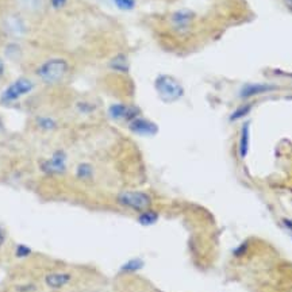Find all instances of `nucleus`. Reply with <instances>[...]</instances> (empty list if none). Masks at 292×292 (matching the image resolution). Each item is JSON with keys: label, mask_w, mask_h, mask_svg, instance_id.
Instances as JSON below:
<instances>
[{"label": "nucleus", "mask_w": 292, "mask_h": 292, "mask_svg": "<svg viewBox=\"0 0 292 292\" xmlns=\"http://www.w3.org/2000/svg\"><path fill=\"white\" fill-rule=\"evenodd\" d=\"M69 72V62L62 57H52L41 62L36 69L37 77L48 85L58 84Z\"/></svg>", "instance_id": "obj_1"}, {"label": "nucleus", "mask_w": 292, "mask_h": 292, "mask_svg": "<svg viewBox=\"0 0 292 292\" xmlns=\"http://www.w3.org/2000/svg\"><path fill=\"white\" fill-rule=\"evenodd\" d=\"M155 88L160 99L165 103L177 102L184 96V88L173 76L159 75L155 80Z\"/></svg>", "instance_id": "obj_2"}, {"label": "nucleus", "mask_w": 292, "mask_h": 292, "mask_svg": "<svg viewBox=\"0 0 292 292\" xmlns=\"http://www.w3.org/2000/svg\"><path fill=\"white\" fill-rule=\"evenodd\" d=\"M116 200L120 206L131 208L134 211H139V213L149 210L152 206L151 195L142 192V191H124L116 196Z\"/></svg>", "instance_id": "obj_3"}, {"label": "nucleus", "mask_w": 292, "mask_h": 292, "mask_svg": "<svg viewBox=\"0 0 292 292\" xmlns=\"http://www.w3.org/2000/svg\"><path fill=\"white\" fill-rule=\"evenodd\" d=\"M33 89H34L33 80L27 79V77H19V79L14 80L13 83L2 92L0 100H2V103H6V104L17 102L21 97L26 96L27 93H30Z\"/></svg>", "instance_id": "obj_4"}, {"label": "nucleus", "mask_w": 292, "mask_h": 292, "mask_svg": "<svg viewBox=\"0 0 292 292\" xmlns=\"http://www.w3.org/2000/svg\"><path fill=\"white\" fill-rule=\"evenodd\" d=\"M68 157L64 151H56L49 159L41 163L40 168L45 175L49 176H60L67 172Z\"/></svg>", "instance_id": "obj_5"}, {"label": "nucleus", "mask_w": 292, "mask_h": 292, "mask_svg": "<svg viewBox=\"0 0 292 292\" xmlns=\"http://www.w3.org/2000/svg\"><path fill=\"white\" fill-rule=\"evenodd\" d=\"M194 21L195 14L190 10H179L176 13H173L171 15V19H169L173 31L180 34V36H184L191 30Z\"/></svg>", "instance_id": "obj_6"}, {"label": "nucleus", "mask_w": 292, "mask_h": 292, "mask_svg": "<svg viewBox=\"0 0 292 292\" xmlns=\"http://www.w3.org/2000/svg\"><path fill=\"white\" fill-rule=\"evenodd\" d=\"M108 115L111 119L114 120H124L130 123L131 120H134L138 116H141V110L135 106H128V104H123V103H115L111 104L108 108Z\"/></svg>", "instance_id": "obj_7"}, {"label": "nucleus", "mask_w": 292, "mask_h": 292, "mask_svg": "<svg viewBox=\"0 0 292 292\" xmlns=\"http://www.w3.org/2000/svg\"><path fill=\"white\" fill-rule=\"evenodd\" d=\"M128 128L130 131H133L134 134H138V135H155L159 131V127L157 124L153 123L152 120L145 119L142 116H138L134 120H131L128 123Z\"/></svg>", "instance_id": "obj_8"}, {"label": "nucleus", "mask_w": 292, "mask_h": 292, "mask_svg": "<svg viewBox=\"0 0 292 292\" xmlns=\"http://www.w3.org/2000/svg\"><path fill=\"white\" fill-rule=\"evenodd\" d=\"M72 274L68 272H56V273H48L45 276V284L52 289H61L67 287L71 283Z\"/></svg>", "instance_id": "obj_9"}, {"label": "nucleus", "mask_w": 292, "mask_h": 292, "mask_svg": "<svg viewBox=\"0 0 292 292\" xmlns=\"http://www.w3.org/2000/svg\"><path fill=\"white\" fill-rule=\"evenodd\" d=\"M108 67L112 69L114 72H118V73H128V69H130V64H128V58L124 56V54H116L115 57H112L108 62Z\"/></svg>", "instance_id": "obj_10"}, {"label": "nucleus", "mask_w": 292, "mask_h": 292, "mask_svg": "<svg viewBox=\"0 0 292 292\" xmlns=\"http://www.w3.org/2000/svg\"><path fill=\"white\" fill-rule=\"evenodd\" d=\"M7 29L14 36H23L26 33V23L18 15H13L7 19Z\"/></svg>", "instance_id": "obj_11"}, {"label": "nucleus", "mask_w": 292, "mask_h": 292, "mask_svg": "<svg viewBox=\"0 0 292 292\" xmlns=\"http://www.w3.org/2000/svg\"><path fill=\"white\" fill-rule=\"evenodd\" d=\"M18 5L27 13L38 14L45 9L46 0H18Z\"/></svg>", "instance_id": "obj_12"}, {"label": "nucleus", "mask_w": 292, "mask_h": 292, "mask_svg": "<svg viewBox=\"0 0 292 292\" xmlns=\"http://www.w3.org/2000/svg\"><path fill=\"white\" fill-rule=\"evenodd\" d=\"M272 89V87L270 85H266V84H250V85H246V87H243L242 91H241V97L242 99H249V97L254 96V95H258V93H264V92H268V91H270Z\"/></svg>", "instance_id": "obj_13"}, {"label": "nucleus", "mask_w": 292, "mask_h": 292, "mask_svg": "<svg viewBox=\"0 0 292 292\" xmlns=\"http://www.w3.org/2000/svg\"><path fill=\"white\" fill-rule=\"evenodd\" d=\"M36 123L37 126H38V128L42 130V131H54V130L58 127L57 120L49 115L37 116Z\"/></svg>", "instance_id": "obj_14"}, {"label": "nucleus", "mask_w": 292, "mask_h": 292, "mask_svg": "<svg viewBox=\"0 0 292 292\" xmlns=\"http://www.w3.org/2000/svg\"><path fill=\"white\" fill-rule=\"evenodd\" d=\"M76 177L81 182H88L92 180L93 177V167L89 163H80L76 167Z\"/></svg>", "instance_id": "obj_15"}, {"label": "nucleus", "mask_w": 292, "mask_h": 292, "mask_svg": "<svg viewBox=\"0 0 292 292\" xmlns=\"http://www.w3.org/2000/svg\"><path fill=\"white\" fill-rule=\"evenodd\" d=\"M249 149V123H245L242 126L241 137H239V155L241 157H245L248 155Z\"/></svg>", "instance_id": "obj_16"}, {"label": "nucleus", "mask_w": 292, "mask_h": 292, "mask_svg": "<svg viewBox=\"0 0 292 292\" xmlns=\"http://www.w3.org/2000/svg\"><path fill=\"white\" fill-rule=\"evenodd\" d=\"M159 218H160L159 214L149 208V210H145V211H142V213L139 214L138 222H139L142 226H152L159 221Z\"/></svg>", "instance_id": "obj_17"}, {"label": "nucleus", "mask_w": 292, "mask_h": 292, "mask_svg": "<svg viewBox=\"0 0 292 292\" xmlns=\"http://www.w3.org/2000/svg\"><path fill=\"white\" fill-rule=\"evenodd\" d=\"M142 268H143V261L139 258H134V260H128L127 262H124L123 265L120 266V272L122 273H134Z\"/></svg>", "instance_id": "obj_18"}, {"label": "nucleus", "mask_w": 292, "mask_h": 292, "mask_svg": "<svg viewBox=\"0 0 292 292\" xmlns=\"http://www.w3.org/2000/svg\"><path fill=\"white\" fill-rule=\"evenodd\" d=\"M112 2L116 6V9L122 11H131L137 5V0H112Z\"/></svg>", "instance_id": "obj_19"}, {"label": "nucleus", "mask_w": 292, "mask_h": 292, "mask_svg": "<svg viewBox=\"0 0 292 292\" xmlns=\"http://www.w3.org/2000/svg\"><path fill=\"white\" fill-rule=\"evenodd\" d=\"M31 254V249L26 245H18L17 248H15V256L18 257V258H25V257H29Z\"/></svg>", "instance_id": "obj_20"}, {"label": "nucleus", "mask_w": 292, "mask_h": 292, "mask_svg": "<svg viewBox=\"0 0 292 292\" xmlns=\"http://www.w3.org/2000/svg\"><path fill=\"white\" fill-rule=\"evenodd\" d=\"M76 108H77V111L81 112V114H91V112L95 110V107L88 102H79L76 104Z\"/></svg>", "instance_id": "obj_21"}, {"label": "nucleus", "mask_w": 292, "mask_h": 292, "mask_svg": "<svg viewBox=\"0 0 292 292\" xmlns=\"http://www.w3.org/2000/svg\"><path fill=\"white\" fill-rule=\"evenodd\" d=\"M252 108V106H249V104H246V106H243V107H241V108H237V111H235L234 114L231 115V118L230 119L234 122V120H237V119H239V118H242V116H245L246 114L249 112V110Z\"/></svg>", "instance_id": "obj_22"}, {"label": "nucleus", "mask_w": 292, "mask_h": 292, "mask_svg": "<svg viewBox=\"0 0 292 292\" xmlns=\"http://www.w3.org/2000/svg\"><path fill=\"white\" fill-rule=\"evenodd\" d=\"M49 5L54 11H60V10L65 9L68 5V0H49Z\"/></svg>", "instance_id": "obj_23"}, {"label": "nucleus", "mask_w": 292, "mask_h": 292, "mask_svg": "<svg viewBox=\"0 0 292 292\" xmlns=\"http://www.w3.org/2000/svg\"><path fill=\"white\" fill-rule=\"evenodd\" d=\"M19 292H31L36 291V287L34 285H22V287L18 288Z\"/></svg>", "instance_id": "obj_24"}, {"label": "nucleus", "mask_w": 292, "mask_h": 292, "mask_svg": "<svg viewBox=\"0 0 292 292\" xmlns=\"http://www.w3.org/2000/svg\"><path fill=\"white\" fill-rule=\"evenodd\" d=\"M5 242H6V233H5V230L0 227V248L5 245Z\"/></svg>", "instance_id": "obj_25"}, {"label": "nucleus", "mask_w": 292, "mask_h": 292, "mask_svg": "<svg viewBox=\"0 0 292 292\" xmlns=\"http://www.w3.org/2000/svg\"><path fill=\"white\" fill-rule=\"evenodd\" d=\"M5 73V61L0 58V79H2V76Z\"/></svg>", "instance_id": "obj_26"}, {"label": "nucleus", "mask_w": 292, "mask_h": 292, "mask_svg": "<svg viewBox=\"0 0 292 292\" xmlns=\"http://www.w3.org/2000/svg\"><path fill=\"white\" fill-rule=\"evenodd\" d=\"M284 225L287 226L289 230H292V221H287V219H285V221H284Z\"/></svg>", "instance_id": "obj_27"}, {"label": "nucleus", "mask_w": 292, "mask_h": 292, "mask_svg": "<svg viewBox=\"0 0 292 292\" xmlns=\"http://www.w3.org/2000/svg\"><path fill=\"white\" fill-rule=\"evenodd\" d=\"M287 3H288V5H289V6H291V7H292V0H287Z\"/></svg>", "instance_id": "obj_28"}]
</instances>
